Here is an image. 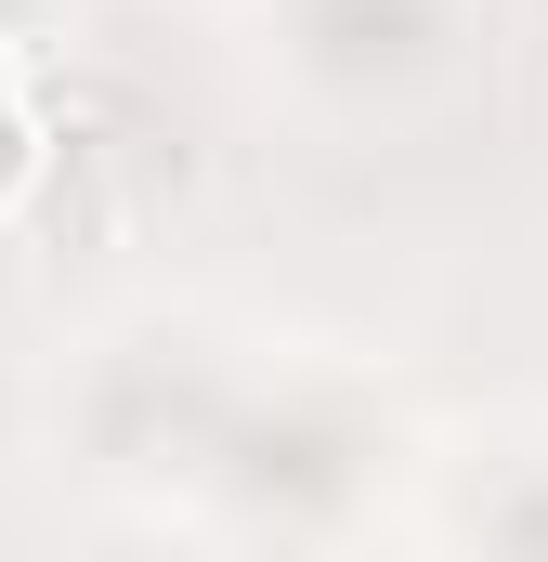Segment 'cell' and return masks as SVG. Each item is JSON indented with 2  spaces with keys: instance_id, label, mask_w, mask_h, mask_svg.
Listing matches in <instances>:
<instances>
[{
  "instance_id": "cell-1",
  "label": "cell",
  "mask_w": 548,
  "mask_h": 562,
  "mask_svg": "<svg viewBox=\"0 0 548 562\" xmlns=\"http://www.w3.org/2000/svg\"><path fill=\"white\" fill-rule=\"evenodd\" d=\"M236 406L249 380L196 340V327H118L79 353L66 380V445L105 471V484H144V497H209L222 445H236Z\"/></svg>"
},
{
  "instance_id": "cell-2",
  "label": "cell",
  "mask_w": 548,
  "mask_h": 562,
  "mask_svg": "<svg viewBox=\"0 0 548 562\" xmlns=\"http://www.w3.org/2000/svg\"><path fill=\"white\" fill-rule=\"evenodd\" d=\"M392 458V419L366 406V393H340V380H249V406H236V445H222V471H209V510L222 524H249V537H327L353 497H366V471Z\"/></svg>"
},
{
  "instance_id": "cell-3",
  "label": "cell",
  "mask_w": 548,
  "mask_h": 562,
  "mask_svg": "<svg viewBox=\"0 0 548 562\" xmlns=\"http://www.w3.org/2000/svg\"><path fill=\"white\" fill-rule=\"evenodd\" d=\"M274 66L313 105H406L457 66V0H262Z\"/></svg>"
},
{
  "instance_id": "cell-4",
  "label": "cell",
  "mask_w": 548,
  "mask_h": 562,
  "mask_svg": "<svg viewBox=\"0 0 548 562\" xmlns=\"http://www.w3.org/2000/svg\"><path fill=\"white\" fill-rule=\"evenodd\" d=\"M39 119H26V92H13V40H0V196H13V183H26V170H39Z\"/></svg>"
}]
</instances>
